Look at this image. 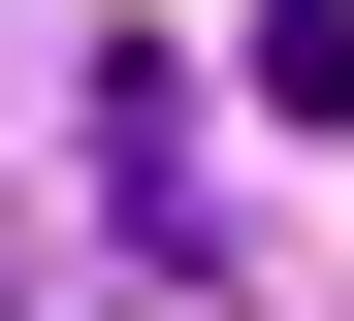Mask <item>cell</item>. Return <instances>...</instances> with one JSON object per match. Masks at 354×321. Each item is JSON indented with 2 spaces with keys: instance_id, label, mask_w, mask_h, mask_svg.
<instances>
[{
  "instance_id": "obj_1",
  "label": "cell",
  "mask_w": 354,
  "mask_h": 321,
  "mask_svg": "<svg viewBox=\"0 0 354 321\" xmlns=\"http://www.w3.org/2000/svg\"><path fill=\"white\" fill-rule=\"evenodd\" d=\"M97 193H129V257H225V225H194V97H161V64H97Z\"/></svg>"
},
{
  "instance_id": "obj_2",
  "label": "cell",
  "mask_w": 354,
  "mask_h": 321,
  "mask_svg": "<svg viewBox=\"0 0 354 321\" xmlns=\"http://www.w3.org/2000/svg\"><path fill=\"white\" fill-rule=\"evenodd\" d=\"M258 128H354V0H258Z\"/></svg>"
}]
</instances>
